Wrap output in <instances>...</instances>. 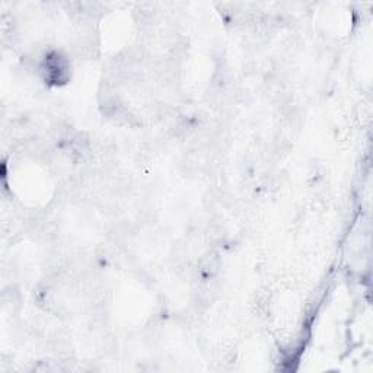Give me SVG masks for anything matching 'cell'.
I'll return each mask as SVG.
<instances>
[{
    "mask_svg": "<svg viewBox=\"0 0 373 373\" xmlns=\"http://www.w3.org/2000/svg\"><path fill=\"white\" fill-rule=\"evenodd\" d=\"M40 71L44 81L52 85H63L70 79V64L69 60L59 52H50L44 56L40 66Z\"/></svg>",
    "mask_w": 373,
    "mask_h": 373,
    "instance_id": "6da1fadb",
    "label": "cell"
},
{
    "mask_svg": "<svg viewBox=\"0 0 373 373\" xmlns=\"http://www.w3.org/2000/svg\"><path fill=\"white\" fill-rule=\"evenodd\" d=\"M220 270V257L216 253H207L200 263H198V271L205 280L213 279Z\"/></svg>",
    "mask_w": 373,
    "mask_h": 373,
    "instance_id": "7a4b0ae2",
    "label": "cell"
}]
</instances>
